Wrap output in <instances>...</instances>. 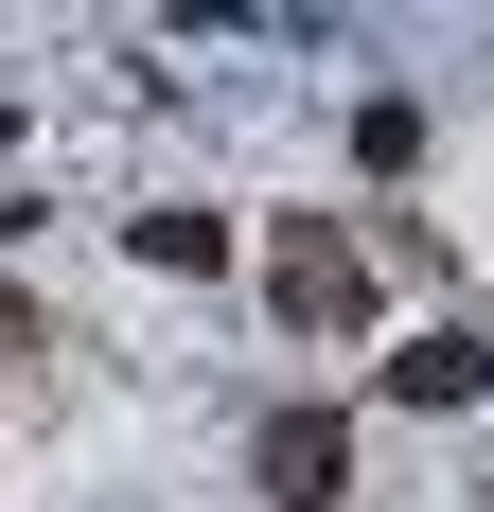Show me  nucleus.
Returning a JSON list of instances; mask_svg holds the SVG:
<instances>
[{"instance_id":"nucleus-1","label":"nucleus","mask_w":494,"mask_h":512,"mask_svg":"<svg viewBox=\"0 0 494 512\" xmlns=\"http://www.w3.org/2000/svg\"><path fill=\"white\" fill-rule=\"evenodd\" d=\"M265 318L283 336H371V248H353L336 212H283L265 230Z\"/></svg>"},{"instance_id":"nucleus-2","label":"nucleus","mask_w":494,"mask_h":512,"mask_svg":"<svg viewBox=\"0 0 494 512\" xmlns=\"http://www.w3.org/2000/svg\"><path fill=\"white\" fill-rule=\"evenodd\" d=\"M247 477H265L283 512H336V495H353V424H336V407H283L265 442H247Z\"/></svg>"},{"instance_id":"nucleus-3","label":"nucleus","mask_w":494,"mask_h":512,"mask_svg":"<svg viewBox=\"0 0 494 512\" xmlns=\"http://www.w3.org/2000/svg\"><path fill=\"white\" fill-rule=\"evenodd\" d=\"M494 389V354L477 336H424V354H389V407H477Z\"/></svg>"},{"instance_id":"nucleus-4","label":"nucleus","mask_w":494,"mask_h":512,"mask_svg":"<svg viewBox=\"0 0 494 512\" xmlns=\"http://www.w3.org/2000/svg\"><path fill=\"white\" fill-rule=\"evenodd\" d=\"M406 159H424V106L371 89V106H353V177H406Z\"/></svg>"},{"instance_id":"nucleus-5","label":"nucleus","mask_w":494,"mask_h":512,"mask_svg":"<svg viewBox=\"0 0 494 512\" xmlns=\"http://www.w3.org/2000/svg\"><path fill=\"white\" fill-rule=\"evenodd\" d=\"M142 265H230V212H142Z\"/></svg>"},{"instance_id":"nucleus-6","label":"nucleus","mask_w":494,"mask_h":512,"mask_svg":"<svg viewBox=\"0 0 494 512\" xmlns=\"http://www.w3.org/2000/svg\"><path fill=\"white\" fill-rule=\"evenodd\" d=\"M53 336H36V301H18V283H0V371H36Z\"/></svg>"}]
</instances>
